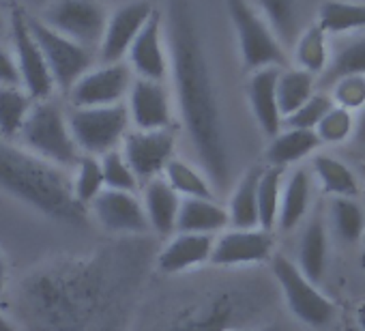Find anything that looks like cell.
<instances>
[{
    "label": "cell",
    "mask_w": 365,
    "mask_h": 331,
    "mask_svg": "<svg viewBox=\"0 0 365 331\" xmlns=\"http://www.w3.org/2000/svg\"><path fill=\"white\" fill-rule=\"evenodd\" d=\"M0 331H18V327L14 325V320L0 310Z\"/></svg>",
    "instance_id": "42"
},
{
    "label": "cell",
    "mask_w": 365,
    "mask_h": 331,
    "mask_svg": "<svg viewBox=\"0 0 365 331\" xmlns=\"http://www.w3.org/2000/svg\"><path fill=\"white\" fill-rule=\"evenodd\" d=\"M125 63L129 65L135 78L159 80V82L168 80L170 76L168 41H165V31H163V18L157 11L140 31L135 41L131 44L125 56Z\"/></svg>",
    "instance_id": "16"
},
{
    "label": "cell",
    "mask_w": 365,
    "mask_h": 331,
    "mask_svg": "<svg viewBox=\"0 0 365 331\" xmlns=\"http://www.w3.org/2000/svg\"><path fill=\"white\" fill-rule=\"evenodd\" d=\"M163 31L174 108L198 166L217 190L230 181V148L211 61L190 0H170Z\"/></svg>",
    "instance_id": "1"
},
{
    "label": "cell",
    "mask_w": 365,
    "mask_h": 331,
    "mask_svg": "<svg viewBox=\"0 0 365 331\" xmlns=\"http://www.w3.org/2000/svg\"><path fill=\"white\" fill-rule=\"evenodd\" d=\"M312 173L322 192L333 198H354L359 194V181L348 166L327 153H320L312 161Z\"/></svg>",
    "instance_id": "26"
},
{
    "label": "cell",
    "mask_w": 365,
    "mask_h": 331,
    "mask_svg": "<svg viewBox=\"0 0 365 331\" xmlns=\"http://www.w3.org/2000/svg\"><path fill=\"white\" fill-rule=\"evenodd\" d=\"M331 99L335 106L350 112H363L365 108V73H348L335 78L331 84Z\"/></svg>",
    "instance_id": "38"
},
{
    "label": "cell",
    "mask_w": 365,
    "mask_h": 331,
    "mask_svg": "<svg viewBox=\"0 0 365 331\" xmlns=\"http://www.w3.org/2000/svg\"><path fill=\"white\" fill-rule=\"evenodd\" d=\"M61 35L84 48H99L108 16L93 0H56L41 18Z\"/></svg>",
    "instance_id": "12"
},
{
    "label": "cell",
    "mask_w": 365,
    "mask_h": 331,
    "mask_svg": "<svg viewBox=\"0 0 365 331\" xmlns=\"http://www.w3.org/2000/svg\"><path fill=\"white\" fill-rule=\"evenodd\" d=\"M284 179H286L284 168H277V166H262L260 181H258V224L260 228L271 230V233L277 226Z\"/></svg>",
    "instance_id": "31"
},
{
    "label": "cell",
    "mask_w": 365,
    "mask_h": 331,
    "mask_svg": "<svg viewBox=\"0 0 365 331\" xmlns=\"http://www.w3.org/2000/svg\"><path fill=\"white\" fill-rule=\"evenodd\" d=\"M29 26L46 58L54 86L67 93L76 84V80L93 67L91 50L61 35L58 31L48 26L41 18H29Z\"/></svg>",
    "instance_id": "7"
},
{
    "label": "cell",
    "mask_w": 365,
    "mask_h": 331,
    "mask_svg": "<svg viewBox=\"0 0 365 331\" xmlns=\"http://www.w3.org/2000/svg\"><path fill=\"white\" fill-rule=\"evenodd\" d=\"M7 280H9V265H7V258H5V254L0 252V297L5 295Z\"/></svg>",
    "instance_id": "41"
},
{
    "label": "cell",
    "mask_w": 365,
    "mask_h": 331,
    "mask_svg": "<svg viewBox=\"0 0 365 331\" xmlns=\"http://www.w3.org/2000/svg\"><path fill=\"white\" fill-rule=\"evenodd\" d=\"M133 73L125 61L101 63L84 71L76 84L67 91L71 108H97L125 103Z\"/></svg>",
    "instance_id": "9"
},
{
    "label": "cell",
    "mask_w": 365,
    "mask_h": 331,
    "mask_svg": "<svg viewBox=\"0 0 365 331\" xmlns=\"http://www.w3.org/2000/svg\"><path fill=\"white\" fill-rule=\"evenodd\" d=\"M161 177L180 198H215V188L205 170L182 157H172Z\"/></svg>",
    "instance_id": "25"
},
{
    "label": "cell",
    "mask_w": 365,
    "mask_h": 331,
    "mask_svg": "<svg viewBox=\"0 0 365 331\" xmlns=\"http://www.w3.org/2000/svg\"><path fill=\"white\" fill-rule=\"evenodd\" d=\"M361 267L365 269V252H363V256H361Z\"/></svg>",
    "instance_id": "46"
},
{
    "label": "cell",
    "mask_w": 365,
    "mask_h": 331,
    "mask_svg": "<svg viewBox=\"0 0 365 331\" xmlns=\"http://www.w3.org/2000/svg\"><path fill=\"white\" fill-rule=\"evenodd\" d=\"M67 123L80 155L101 157L120 146L123 138L131 129L125 103L97 106V108H71Z\"/></svg>",
    "instance_id": "6"
},
{
    "label": "cell",
    "mask_w": 365,
    "mask_h": 331,
    "mask_svg": "<svg viewBox=\"0 0 365 331\" xmlns=\"http://www.w3.org/2000/svg\"><path fill=\"white\" fill-rule=\"evenodd\" d=\"M322 146L320 138L314 129H297V127H282L273 138H269V146L264 151L267 163L277 168H288L292 163L309 157Z\"/></svg>",
    "instance_id": "22"
},
{
    "label": "cell",
    "mask_w": 365,
    "mask_h": 331,
    "mask_svg": "<svg viewBox=\"0 0 365 331\" xmlns=\"http://www.w3.org/2000/svg\"><path fill=\"white\" fill-rule=\"evenodd\" d=\"M71 192L80 207L88 211L91 203L106 190L103 173H101V161L93 155H80L76 166L71 168Z\"/></svg>",
    "instance_id": "33"
},
{
    "label": "cell",
    "mask_w": 365,
    "mask_h": 331,
    "mask_svg": "<svg viewBox=\"0 0 365 331\" xmlns=\"http://www.w3.org/2000/svg\"><path fill=\"white\" fill-rule=\"evenodd\" d=\"M99 161H101L106 190H120V192H138L140 190V181H138L135 173L131 170V166L127 163L125 155L120 153V148H114V151L101 155Z\"/></svg>",
    "instance_id": "36"
},
{
    "label": "cell",
    "mask_w": 365,
    "mask_h": 331,
    "mask_svg": "<svg viewBox=\"0 0 365 331\" xmlns=\"http://www.w3.org/2000/svg\"><path fill=\"white\" fill-rule=\"evenodd\" d=\"M320 29L327 35H346L365 29V3L354 0H324L318 9Z\"/></svg>",
    "instance_id": "29"
},
{
    "label": "cell",
    "mask_w": 365,
    "mask_h": 331,
    "mask_svg": "<svg viewBox=\"0 0 365 331\" xmlns=\"http://www.w3.org/2000/svg\"><path fill=\"white\" fill-rule=\"evenodd\" d=\"M155 16V9L148 0H129L120 5L106 20V29L99 41V58L101 63H120L125 61L131 44L146 26V22Z\"/></svg>",
    "instance_id": "15"
},
{
    "label": "cell",
    "mask_w": 365,
    "mask_h": 331,
    "mask_svg": "<svg viewBox=\"0 0 365 331\" xmlns=\"http://www.w3.org/2000/svg\"><path fill=\"white\" fill-rule=\"evenodd\" d=\"M88 213L106 233L116 237H144L150 233L138 192L103 190L91 203Z\"/></svg>",
    "instance_id": "13"
},
{
    "label": "cell",
    "mask_w": 365,
    "mask_h": 331,
    "mask_svg": "<svg viewBox=\"0 0 365 331\" xmlns=\"http://www.w3.org/2000/svg\"><path fill=\"white\" fill-rule=\"evenodd\" d=\"M213 241L215 237L209 235L174 233L157 254V269L165 275H180L211 265Z\"/></svg>",
    "instance_id": "17"
},
{
    "label": "cell",
    "mask_w": 365,
    "mask_h": 331,
    "mask_svg": "<svg viewBox=\"0 0 365 331\" xmlns=\"http://www.w3.org/2000/svg\"><path fill=\"white\" fill-rule=\"evenodd\" d=\"M312 203V177L307 170L297 168L284 179L282 200H279V215L277 226L279 230L288 233L294 230L307 215Z\"/></svg>",
    "instance_id": "23"
},
{
    "label": "cell",
    "mask_w": 365,
    "mask_h": 331,
    "mask_svg": "<svg viewBox=\"0 0 365 331\" xmlns=\"http://www.w3.org/2000/svg\"><path fill=\"white\" fill-rule=\"evenodd\" d=\"M18 140L26 151L65 170H71L80 159V151L67 123V112L52 97L33 103Z\"/></svg>",
    "instance_id": "3"
},
{
    "label": "cell",
    "mask_w": 365,
    "mask_h": 331,
    "mask_svg": "<svg viewBox=\"0 0 365 331\" xmlns=\"http://www.w3.org/2000/svg\"><path fill=\"white\" fill-rule=\"evenodd\" d=\"M273 233L264 228H226L213 241L211 265L215 267H247L271 260Z\"/></svg>",
    "instance_id": "14"
},
{
    "label": "cell",
    "mask_w": 365,
    "mask_h": 331,
    "mask_svg": "<svg viewBox=\"0 0 365 331\" xmlns=\"http://www.w3.org/2000/svg\"><path fill=\"white\" fill-rule=\"evenodd\" d=\"M0 31H3V20H0Z\"/></svg>",
    "instance_id": "47"
},
{
    "label": "cell",
    "mask_w": 365,
    "mask_h": 331,
    "mask_svg": "<svg viewBox=\"0 0 365 331\" xmlns=\"http://www.w3.org/2000/svg\"><path fill=\"white\" fill-rule=\"evenodd\" d=\"M271 269L273 275L282 288V295L286 299L288 310L292 316L307 325V327H324L333 320L337 307L331 297H327L316 282H312L294 260H290L284 254L271 256Z\"/></svg>",
    "instance_id": "5"
},
{
    "label": "cell",
    "mask_w": 365,
    "mask_h": 331,
    "mask_svg": "<svg viewBox=\"0 0 365 331\" xmlns=\"http://www.w3.org/2000/svg\"><path fill=\"white\" fill-rule=\"evenodd\" d=\"M282 67H262L250 71L247 80V101L256 125L267 138H273L284 127V116L277 106V73Z\"/></svg>",
    "instance_id": "18"
},
{
    "label": "cell",
    "mask_w": 365,
    "mask_h": 331,
    "mask_svg": "<svg viewBox=\"0 0 365 331\" xmlns=\"http://www.w3.org/2000/svg\"><path fill=\"white\" fill-rule=\"evenodd\" d=\"M0 192L52 222L82 226L88 211L71 192V175L24 146L0 138Z\"/></svg>",
    "instance_id": "2"
},
{
    "label": "cell",
    "mask_w": 365,
    "mask_h": 331,
    "mask_svg": "<svg viewBox=\"0 0 365 331\" xmlns=\"http://www.w3.org/2000/svg\"><path fill=\"white\" fill-rule=\"evenodd\" d=\"M224 3L243 67L247 71L262 67H286V46L279 41L267 18L252 5V0H224Z\"/></svg>",
    "instance_id": "4"
},
{
    "label": "cell",
    "mask_w": 365,
    "mask_h": 331,
    "mask_svg": "<svg viewBox=\"0 0 365 331\" xmlns=\"http://www.w3.org/2000/svg\"><path fill=\"white\" fill-rule=\"evenodd\" d=\"M254 331H282L279 327H262V329H254Z\"/></svg>",
    "instance_id": "45"
},
{
    "label": "cell",
    "mask_w": 365,
    "mask_h": 331,
    "mask_svg": "<svg viewBox=\"0 0 365 331\" xmlns=\"http://www.w3.org/2000/svg\"><path fill=\"white\" fill-rule=\"evenodd\" d=\"M118 148L142 185L155 177H161L170 159L176 157V131L174 127L172 129L131 127Z\"/></svg>",
    "instance_id": "8"
},
{
    "label": "cell",
    "mask_w": 365,
    "mask_h": 331,
    "mask_svg": "<svg viewBox=\"0 0 365 331\" xmlns=\"http://www.w3.org/2000/svg\"><path fill=\"white\" fill-rule=\"evenodd\" d=\"M348 73H365V35L354 37L352 41L341 46L335 56H331L322 73L324 84H331L335 78Z\"/></svg>",
    "instance_id": "35"
},
{
    "label": "cell",
    "mask_w": 365,
    "mask_h": 331,
    "mask_svg": "<svg viewBox=\"0 0 365 331\" xmlns=\"http://www.w3.org/2000/svg\"><path fill=\"white\" fill-rule=\"evenodd\" d=\"M226 228H230L228 211L217 198H180L176 233L217 237Z\"/></svg>",
    "instance_id": "20"
},
{
    "label": "cell",
    "mask_w": 365,
    "mask_h": 331,
    "mask_svg": "<svg viewBox=\"0 0 365 331\" xmlns=\"http://www.w3.org/2000/svg\"><path fill=\"white\" fill-rule=\"evenodd\" d=\"M356 322H359L361 331H365V301H361L356 307Z\"/></svg>",
    "instance_id": "44"
},
{
    "label": "cell",
    "mask_w": 365,
    "mask_h": 331,
    "mask_svg": "<svg viewBox=\"0 0 365 331\" xmlns=\"http://www.w3.org/2000/svg\"><path fill=\"white\" fill-rule=\"evenodd\" d=\"M297 267L316 284L324 277L329 260V226L327 218L320 211H314L305 224L303 237L297 250Z\"/></svg>",
    "instance_id": "21"
},
{
    "label": "cell",
    "mask_w": 365,
    "mask_h": 331,
    "mask_svg": "<svg viewBox=\"0 0 365 331\" xmlns=\"http://www.w3.org/2000/svg\"><path fill=\"white\" fill-rule=\"evenodd\" d=\"M33 103L22 86H0V138L9 142L18 140Z\"/></svg>",
    "instance_id": "30"
},
{
    "label": "cell",
    "mask_w": 365,
    "mask_h": 331,
    "mask_svg": "<svg viewBox=\"0 0 365 331\" xmlns=\"http://www.w3.org/2000/svg\"><path fill=\"white\" fill-rule=\"evenodd\" d=\"M277 106L282 116H290L316 93V76L299 67H282L277 73Z\"/></svg>",
    "instance_id": "28"
},
{
    "label": "cell",
    "mask_w": 365,
    "mask_h": 331,
    "mask_svg": "<svg viewBox=\"0 0 365 331\" xmlns=\"http://www.w3.org/2000/svg\"><path fill=\"white\" fill-rule=\"evenodd\" d=\"M354 129H356L354 112L333 103V108L322 116V121L316 125L314 131L322 144H341L354 133Z\"/></svg>",
    "instance_id": "37"
},
{
    "label": "cell",
    "mask_w": 365,
    "mask_h": 331,
    "mask_svg": "<svg viewBox=\"0 0 365 331\" xmlns=\"http://www.w3.org/2000/svg\"><path fill=\"white\" fill-rule=\"evenodd\" d=\"M329 222L344 243H356L365 233L363 209L352 198H333L329 205Z\"/></svg>",
    "instance_id": "34"
},
{
    "label": "cell",
    "mask_w": 365,
    "mask_h": 331,
    "mask_svg": "<svg viewBox=\"0 0 365 331\" xmlns=\"http://www.w3.org/2000/svg\"><path fill=\"white\" fill-rule=\"evenodd\" d=\"M125 108L133 129H172L174 127V97L165 82L159 80H131L125 97Z\"/></svg>",
    "instance_id": "11"
},
{
    "label": "cell",
    "mask_w": 365,
    "mask_h": 331,
    "mask_svg": "<svg viewBox=\"0 0 365 331\" xmlns=\"http://www.w3.org/2000/svg\"><path fill=\"white\" fill-rule=\"evenodd\" d=\"M252 5L267 18L284 46H292L299 35V0H252Z\"/></svg>",
    "instance_id": "32"
},
{
    "label": "cell",
    "mask_w": 365,
    "mask_h": 331,
    "mask_svg": "<svg viewBox=\"0 0 365 331\" xmlns=\"http://www.w3.org/2000/svg\"><path fill=\"white\" fill-rule=\"evenodd\" d=\"M354 133H356V140H359V142H365V108H363V112H361V118H359V123H356Z\"/></svg>",
    "instance_id": "43"
},
{
    "label": "cell",
    "mask_w": 365,
    "mask_h": 331,
    "mask_svg": "<svg viewBox=\"0 0 365 331\" xmlns=\"http://www.w3.org/2000/svg\"><path fill=\"white\" fill-rule=\"evenodd\" d=\"M333 108V99L329 93L320 91L314 93L301 108H297L290 116L284 118V127H297V129H316V125L322 121V116Z\"/></svg>",
    "instance_id": "39"
},
{
    "label": "cell",
    "mask_w": 365,
    "mask_h": 331,
    "mask_svg": "<svg viewBox=\"0 0 365 331\" xmlns=\"http://www.w3.org/2000/svg\"><path fill=\"white\" fill-rule=\"evenodd\" d=\"M262 166L250 168L235 185L226 211L230 220V228H260L258 224V181Z\"/></svg>",
    "instance_id": "24"
},
{
    "label": "cell",
    "mask_w": 365,
    "mask_h": 331,
    "mask_svg": "<svg viewBox=\"0 0 365 331\" xmlns=\"http://www.w3.org/2000/svg\"><path fill=\"white\" fill-rule=\"evenodd\" d=\"M0 86H22L14 52L0 48Z\"/></svg>",
    "instance_id": "40"
},
{
    "label": "cell",
    "mask_w": 365,
    "mask_h": 331,
    "mask_svg": "<svg viewBox=\"0 0 365 331\" xmlns=\"http://www.w3.org/2000/svg\"><path fill=\"white\" fill-rule=\"evenodd\" d=\"M292 56H294V67L305 69L314 76L324 73L331 61V52H329V35L320 29L318 22L299 31L297 39L292 41Z\"/></svg>",
    "instance_id": "27"
},
{
    "label": "cell",
    "mask_w": 365,
    "mask_h": 331,
    "mask_svg": "<svg viewBox=\"0 0 365 331\" xmlns=\"http://www.w3.org/2000/svg\"><path fill=\"white\" fill-rule=\"evenodd\" d=\"M140 200L148 222V230L157 237L168 239L176 233V220L180 209V196L170 188L163 177H155L142 183Z\"/></svg>",
    "instance_id": "19"
},
{
    "label": "cell",
    "mask_w": 365,
    "mask_h": 331,
    "mask_svg": "<svg viewBox=\"0 0 365 331\" xmlns=\"http://www.w3.org/2000/svg\"><path fill=\"white\" fill-rule=\"evenodd\" d=\"M11 44H14V56L18 63L22 88L31 95L33 101L50 99L56 86L46 65V58L31 33L29 18L24 16L22 9L11 11Z\"/></svg>",
    "instance_id": "10"
}]
</instances>
